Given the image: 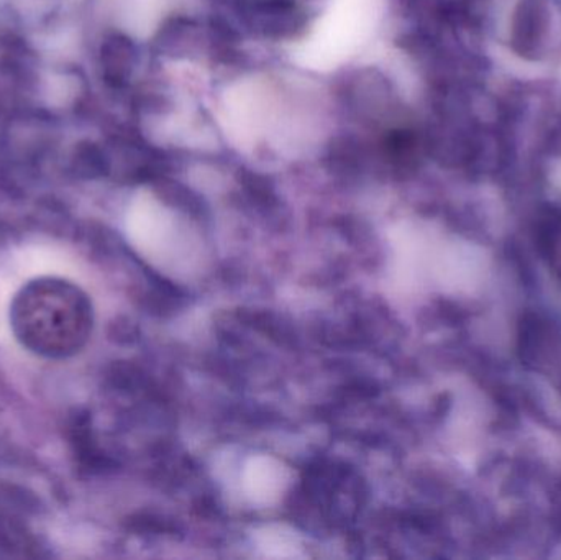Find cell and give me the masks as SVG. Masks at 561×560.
Listing matches in <instances>:
<instances>
[{
  "instance_id": "5b68a950",
  "label": "cell",
  "mask_w": 561,
  "mask_h": 560,
  "mask_svg": "<svg viewBox=\"0 0 561 560\" xmlns=\"http://www.w3.org/2000/svg\"><path fill=\"white\" fill-rule=\"evenodd\" d=\"M134 65V46L125 38L112 39L107 49V69L112 78L122 79L127 78Z\"/></svg>"
},
{
  "instance_id": "277c9868",
  "label": "cell",
  "mask_w": 561,
  "mask_h": 560,
  "mask_svg": "<svg viewBox=\"0 0 561 560\" xmlns=\"http://www.w3.org/2000/svg\"><path fill=\"white\" fill-rule=\"evenodd\" d=\"M540 249L561 282V216H550L540 224Z\"/></svg>"
},
{
  "instance_id": "8992f818",
  "label": "cell",
  "mask_w": 561,
  "mask_h": 560,
  "mask_svg": "<svg viewBox=\"0 0 561 560\" xmlns=\"http://www.w3.org/2000/svg\"><path fill=\"white\" fill-rule=\"evenodd\" d=\"M259 541L262 549L276 558H293L297 556L299 549V542L293 533H286L284 529H265L260 533Z\"/></svg>"
},
{
  "instance_id": "6da1fadb",
  "label": "cell",
  "mask_w": 561,
  "mask_h": 560,
  "mask_svg": "<svg viewBox=\"0 0 561 560\" xmlns=\"http://www.w3.org/2000/svg\"><path fill=\"white\" fill-rule=\"evenodd\" d=\"M10 322L16 341L33 354L68 358L91 334V302L72 283L45 276L16 293Z\"/></svg>"
},
{
  "instance_id": "7a4b0ae2",
  "label": "cell",
  "mask_w": 561,
  "mask_h": 560,
  "mask_svg": "<svg viewBox=\"0 0 561 560\" xmlns=\"http://www.w3.org/2000/svg\"><path fill=\"white\" fill-rule=\"evenodd\" d=\"M552 10L546 0H520L511 16L510 38L520 56H536L552 36Z\"/></svg>"
},
{
  "instance_id": "3957f363",
  "label": "cell",
  "mask_w": 561,
  "mask_h": 560,
  "mask_svg": "<svg viewBox=\"0 0 561 560\" xmlns=\"http://www.w3.org/2000/svg\"><path fill=\"white\" fill-rule=\"evenodd\" d=\"M289 485V470L268 456H256L247 462L243 470V489L255 503L270 505L283 495Z\"/></svg>"
}]
</instances>
